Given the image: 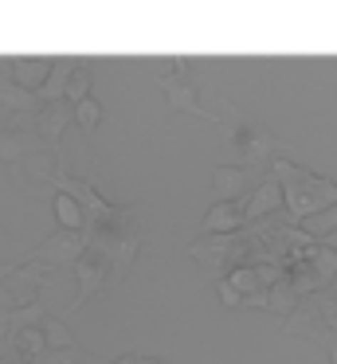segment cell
<instances>
[{
  "mask_svg": "<svg viewBox=\"0 0 337 364\" xmlns=\"http://www.w3.org/2000/svg\"><path fill=\"white\" fill-rule=\"evenodd\" d=\"M219 149H224V161L219 165H235L247 168V173H271L274 161H282L286 153V137H279L266 122H259L255 114H247L243 106L224 102L219 110Z\"/></svg>",
  "mask_w": 337,
  "mask_h": 364,
  "instance_id": "obj_1",
  "label": "cell"
},
{
  "mask_svg": "<svg viewBox=\"0 0 337 364\" xmlns=\"http://www.w3.org/2000/svg\"><path fill=\"white\" fill-rule=\"evenodd\" d=\"M271 173L282 181L286 212L294 215V223H302V220H310V215H318V212H326V208L337 204V181L318 176L313 168H302V165L282 157V161H274Z\"/></svg>",
  "mask_w": 337,
  "mask_h": 364,
  "instance_id": "obj_2",
  "label": "cell"
},
{
  "mask_svg": "<svg viewBox=\"0 0 337 364\" xmlns=\"http://www.w3.org/2000/svg\"><path fill=\"white\" fill-rule=\"evenodd\" d=\"M90 251V239H86V231H51V235L43 239L39 247H31L28 255H24V262L28 267H39V270H55V267H75L83 255Z\"/></svg>",
  "mask_w": 337,
  "mask_h": 364,
  "instance_id": "obj_3",
  "label": "cell"
},
{
  "mask_svg": "<svg viewBox=\"0 0 337 364\" xmlns=\"http://www.w3.org/2000/svg\"><path fill=\"white\" fill-rule=\"evenodd\" d=\"M43 294V270L28 262H0V314L24 309Z\"/></svg>",
  "mask_w": 337,
  "mask_h": 364,
  "instance_id": "obj_4",
  "label": "cell"
},
{
  "mask_svg": "<svg viewBox=\"0 0 337 364\" xmlns=\"http://www.w3.org/2000/svg\"><path fill=\"white\" fill-rule=\"evenodd\" d=\"M86 239H90V255L110 262L114 282L130 274V267L141 255V231H86Z\"/></svg>",
  "mask_w": 337,
  "mask_h": 364,
  "instance_id": "obj_5",
  "label": "cell"
},
{
  "mask_svg": "<svg viewBox=\"0 0 337 364\" xmlns=\"http://www.w3.org/2000/svg\"><path fill=\"white\" fill-rule=\"evenodd\" d=\"M153 87L165 95V102L180 114H192V118H204V122H216L219 126V110H208L204 106V95H200V82L192 75H153Z\"/></svg>",
  "mask_w": 337,
  "mask_h": 364,
  "instance_id": "obj_6",
  "label": "cell"
},
{
  "mask_svg": "<svg viewBox=\"0 0 337 364\" xmlns=\"http://www.w3.org/2000/svg\"><path fill=\"white\" fill-rule=\"evenodd\" d=\"M282 333H286V337H298V341H310V345L326 348V353L337 345V329L321 317V309L313 298H302V306L282 321Z\"/></svg>",
  "mask_w": 337,
  "mask_h": 364,
  "instance_id": "obj_7",
  "label": "cell"
},
{
  "mask_svg": "<svg viewBox=\"0 0 337 364\" xmlns=\"http://www.w3.org/2000/svg\"><path fill=\"white\" fill-rule=\"evenodd\" d=\"M71 270H75V278H78V294H75V301H71V306L63 309V317L75 314V309H83L98 290H106V282H114V270H110V262H102L98 255H90V251H86Z\"/></svg>",
  "mask_w": 337,
  "mask_h": 364,
  "instance_id": "obj_8",
  "label": "cell"
},
{
  "mask_svg": "<svg viewBox=\"0 0 337 364\" xmlns=\"http://www.w3.org/2000/svg\"><path fill=\"white\" fill-rule=\"evenodd\" d=\"M263 181V176H259ZM255 173L235 165H216L212 168V204H243L255 192Z\"/></svg>",
  "mask_w": 337,
  "mask_h": 364,
  "instance_id": "obj_9",
  "label": "cell"
},
{
  "mask_svg": "<svg viewBox=\"0 0 337 364\" xmlns=\"http://www.w3.org/2000/svg\"><path fill=\"white\" fill-rule=\"evenodd\" d=\"M247 228V200L243 204H208L200 220V235H239Z\"/></svg>",
  "mask_w": 337,
  "mask_h": 364,
  "instance_id": "obj_10",
  "label": "cell"
},
{
  "mask_svg": "<svg viewBox=\"0 0 337 364\" xmlns=\"http://www.w3.org/2000/svg\"><path fill=\"white\" fill-rule=\"evenodd\" d=\"M286 208V192H282V181L274 173H266L263 181L255 184V192L247 196V223L255 220H266V215L282 212Z\"/></svg>",
  "mask_w": 337,
  "mask_h": 364,
  "instance_id": "obj_11",
  "label": "cell"
},
{
  "mask_svg": "<svg viewBox=\"0 0 337 364\" xmlns=\"http://www.w3.org/2000/svg\"><path fill=\"white\" fill-rule=\"evenodd\" d=\"M71 122H75V106H71V102H55V106H43V110L31 118V134H36L39 141H47V145L59 149V141H63V134H67Z\"/></svg>",
  "mask_w": 337,
  "mask_h": 364,
  "instance_id": "obj_12",
  "label": "cell"
},
{
  "mask_svg": "<svg viewBox=\"0 0 337 364\" xmlns=\"http://www.w3.org/2000/svg\"><path fill=\"white\" fill-rule=\"evenodd\" d=\"M55 63H59V59H43V55H16L12 63H8V79H12L16 87H24V90H31V95H36V90L43 87L47 79H51Z\"/></svg>",
  "mask_w": 337,
  "mask_h": 364,
  "instance_id": "obj_13",
  "label": "cell"
},
{
  "mask_svg": "<svg viewBox=\"0 0 337 364\" xmlns=\"http://www.w3.org/2000/svg\"><path fill=\"white\" fill-rule=\"evenodd\" d=\"M75 59H59L51 71V79L43 82V87L36 90L39 106H55V102H67V90H71V79H75Z\"/></svg>",
  "mask_w": 337,
  "mask_h": 364,
  "instance_id": "obj_14",
  "label": "cell"
},
{
  "mask_svg": "<svg viewBox=\"0 0 337 364\" xmlns=\"http://www.w3.org/2000/svg\"><path fill=\"white\" fill-rule=\"evenodd\" d=\"M43 106H39V98L31 95V90H24V87H16L8 75H0V114H39Z\"/></svg>",
  "mask_w": 337,
  "mask_h": 364,
  "instance_id": "obj_15",
  "label": "cell"
},
{
  "mask_svg": "<svg viewBox=\"0 0 337 364\" xmlns=\"http://www.w3.org/2000/svg\"><path fill=\"white\" fill-rule=\"evenodd\" d=\"M4 353H12V356H24V360H28V364H36L39 356L47 353V337H43V325H28V329H20V333H16V337H8Z\"/></svg>",
  "mask_w": 337,
  "mask_h": 364,
  "instance_id": "obj_16",
  "label": "cell"
},
{
  "mask_svg": "<svg viewBox=\"0 0 337 364\" xmlns=\"http://www.w3.org/2000/svg\"><path fill=\"white\" fill-rule=\"evenodd\" d=\"M266 298H271V301H266V309H271V314H279L282 321H286V317L302 306V294H298V286H294V278H290V274H282L279 282L266 290Z\"/></svg>",
  "mask_w": 337,
  "mask_h": 364,
  "instance_id": "obj_17",
  "label": "cell"
},
{
  "mask_svg": "<svg viewBox=\"0 0 337 364\" xmlns=\"http://www.w3.org/2000/svg\"><path fill=\"white\" fill-rule=\"evenodd\" d=\"M51 208H55V220H59L63 231H86V208L78 204L75 196H67V192H55V196H51Z\"/></svg>",
  "mask_w": 337,
  "mask_h": 364,
  "instance_id": "obj_18",
  "label": "cell"
},
{
  "mask_svg": "<svg viewBox=\"0 0 337 364\" xmlns=\"http://www.w3.org/2000/svg\"><path fill=\"white\" fill-rule=\"evenodd\" d=\"M302 231L313 239V243H326V239L337 231V204L326 208V212H318V215H310V220H302Z\"/></svg>",
  "mask_w": 337,
  "mask_h": 364,
  "instance_id": "obj_19",
  "label": "cell"
},
{
  "mask_svg": "<svg viewBox=\"0 0 337 364\" xmlns=\"http://www.w3.org/2000/svg\"><path fill=\"white\" fill-rule=\"evenodd\" d=\"M36 364H98L83 345H71V348H47Z\"/></svg>",
  "mask_w": 337,
  "mask_h": 364,
  "instance_id": "obj_20",
  "label": "cell"
},
{
  "mask_svg": "<svg viewBox=\"0 0 337 364\" xmlns=\"http://www.w3.org/2000/svg\"><path fill=\"white\" fill-rule=\"evenodd\" d=\"M43 337H47V348H71L75 345V333L63 325V317L59 314H47V321H43Z\"/></svg>",
  "mask_w": 337,
  "mask_h": 364,
  "instance_id": "obj_21",
  "label": "cell"
},
{
  "mask_svg": "<svg viewBox=\"0 0 337 364\" xmlns=\"http://www.w3.org/2000/svg\"><path fill=\"white\" fill-rule=\"evenodd\" d=\"M75 122H78V129L94 134V129H98V122H102V102H98V98H86V102H78V106H75Z\"/></svg>",
  "mask_w": 337,
  "mask_h": 364,
  "instance_id": "obj_22",
  "label": "cell"
},
{
  "mask_svg": "<svg viewBox=\"0 0 337 364\" xmlns=\"http://www.w3.org/2000/svg\"><path fill=\"white\" fill-rule=\"evenodd\" d=\"M227 282H232L235 290L243 294V298H247V294H255V290H263V286H259V274H255V267H235L232 274H227Z\"/></svg>",
  "mask_w": 337,
  "mask_h": 364,
  "instance_id": "obj_23",
  "label": "cell"
},
{
  "mask_svg": "<svg viewBox=\"0 0 337 364\" xmlns=\"http://www.w3.org/2000/svg\"><path fill=\"white\" fill-rule=\"evenodd\" d=\"M90 87H94V75H90V71H78L75 79H71V90H67V102H71V106L86 102V98H90Z\"/></svg>",
  "mask_w": 337,
  "mask_h": 364,
  "instance_id": "obj_24",
  "label": "cell"
},
{
  "mask_svg": "<svg viewBox=\"0 0 337 364\" xmlns=\"http://www.w3.org/2000/svg\"><path fill=\"white\" fill-rule=\"evenodd\" d=\"M216 290H219V306H224V309H239V306H243V294L235 290V286L227 282V278H219Z\"/></svg>",
  "mask_w": 337,
  "mask_h": 364,
  "instance_id": "obj_25",
  "label": "cell"
},
{
  "mask_svg": "<svg viewBox=\"0 0 337 364\" xmlns=\"http://www.w3.org/2000/svg\"><path fill=\"white\" fill-rule=\"evenodd\" d=\"M266 301H271V298H266V290H255V294L243 298V306H247V309H266Z\"/></svg>",
  "mask_w": 337,
  "mask_h": 364,
  "instance_id": "obj_26",
  "label": "cell"
},
{
  "mask_svg": "<svg viewBox=\"0 0 337 364\" xmlns=\"http://www.w3.org/2000/svg\"><path fill=\"white\" fill-rule=\"evenodd\" d=\"M0 364H28V360H24V356H12V353H4V356H0Z\"/></svg>",
  "mask_w": 337,
  "mask_h": 364,
  "instance_id": "obj_27",
  "label": "cell"
},
{
  "mask_svg": "<svg viewBox=\"0 0 337 364\" xmlns=\"http://www.w3.org/2000/svg\"><path fill=\"white\" fill-rule=\"evenodd\" d=\"M138 364H165V360H157V356H138Z\"/></svg>",
  "mask_w": 337,
  "mask_h": 364,
  "instance_id": "obj_28",
  "label": "cell"
},
{
  "mask_svg": "<svg viewBox=\"0 0 337 364\" xmlns=\"http://www.w3.org/2000/svg\"><path fill=\"white\" fill-rule=\"evenodd\" d=\"M4 168H8V165H4V161H0V176H4Z\"/></svg>",
  "mask_w": 337,
  "mask_h": 364,
  "instance_id": "obj_29",
  "label": "cell"
}]
</instances>
